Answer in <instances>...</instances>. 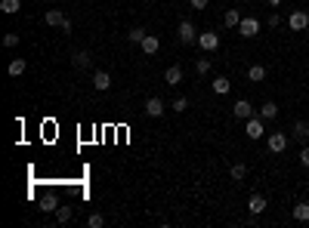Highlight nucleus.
Wrapping results in <instances>:
<instances>
[{
	"label": "nucleus",
	"mask_w": 309,
	"mask_h": 228,
	"mask_svg": "<svg viewBox=\"0 0 309 228\" xmlns=\"http://www.w3.org/2000/svg\"><path fill=\"white\" fill-rule=\"evenodd\" d=\"M248 78H251L254 84H260V81H266V68H263V65H251V71H248Z\"/></svg>",
	"instance_id": "22"
},
{
	"label": "nucleus",
	"mask_w": 309,
	"mask_h": 228,
	"mask_svg": "<svg viewBox=\"0 0 309 228\" xmlns=\"http://www.w3.org/2000/svg\"><path fill=\"white\" fill-rule=\"evenodd\" d=\"M90 59H93V56H90L87 50H77V53L71 56V62H74V68H90Z\"/></svg>",
	"instance_id": "17"
},
{
	"label": "nucleus",
	"mask_w": 309,
	"mask_h": 228,
	"mask_svg": "<svg viewBox=\"0 0 309 228\" xmlns=\"http://www.w3.org/2000/svg\"><path fill=\"white\" fill-rule=\"evenodd\" d=\"M142 108H145V114H148V118H161V114L167 111V105H164V102H161L158 96H151V99H145V105H142Z\"/></svg>",
	"instance_id": "6"
},
{
	"label": "nucleus",
	"mask_w": 309,
	"mask_h": 228,
	"mask_svg": "<svg viewBox=\"0 0 309 228\" xmlns=\"http://www.w3.org/2000/svg\"><path fill=\"white\" fill-rule=\"evenodd\" d=\"M198 47H201L204 53H213V50L220 47V34H217V31H201V34H198Z\"/></svg>",
	"instance_id": "5"
},
{
	"label": "nucleus",
	"mask_w": 309,
	"mask_h": 228,
	"mask_svg": "<svg viewBox=\"0 0 309 228\" xmlns=\"http://www.w3.org/2000/svg\"><path fill=\"white\" fill-rule=\"evenodd\" d=\"M25 68H28V65H25V59H13L7 71H10V78H22V74H25Z\"/></svg>",
	"instance_id": "20"
},
{
	"label": "nucleus",
	"mask_w": 309,
	"mask_h": 228,
	"mask_svg": "<svg viewBox=\"0 0 309 228\" xmlns=\"http://www.w3.org/2000/svg\"><path fill=\"white\" fill-rule=\"evenodd\" d=\"M266 25H269V28H279V25H282V16H279V13H272V16H269V22H266Z\"/></svg>",
	"instance_id": "31"
},
{
	"label": "nucleus",
	"mask_w": 309,
	"mask_h": 228,
	"mask_svg": "<svg viewBox=\"0 0 309 228\" xmlns=\"http://www.w3.org/2000/svg\"><path fill=\"white\" fill-rule=\"evenodd\" d=\"M288 25H291V31H309V13L306 10H294L288 16Z\"/></svg>",
	"instance_id": "4"
},
{
	"label": "nucleus",
	"mask_w": 309,
	"mask_h": 228,
	"mask_svg": "<svg viewBox=\"0 0 309 228\" xmlns=\"http://www.w3.org/2000/svg\"><path fill=\"white\" fill-rule=\"evenodd\" d=\"M170 108H173L176 114H182V111L189 108V99H186V96H179V99H173V105H170Z\"/></svg>",
	"instance_id": "29"
},
{
	"label": "nucleus",
	"mask_w": 309,
	"mask_h": 228,
	"mask_svg": "<svg viewBox=\"0 0 309 228\" xmlns=\"http://www.w3.org/2000/svg\"><path fill=\"white\" fill-rule=\"evenodd\" d=\"M244 136L248 139H263L266 136V121L263 118H248L244 121Z\"/></svg>",
	"instance_id": "2"
},
{
	"label": "nucleus",
	"mask_w": 309,
	"mask_h": 228,
	"mask_svg": "<svg viewBox=\"0 0 309 228\" xmlns=\"http://www.w3.org/2000/svg\"><path fill=\"white\" fill-rule=\"evenodd\" d=\"M210 87H213V93H217V96H226V93L232 90V81H229V78H213V84H210Z\"/></svg>",
	"instance_id": "18"
},
{
	"label": "nucleus",
	"mask_w": 309,
	"mask_h": 228,
	"mask_svg": "<svg viewBox=\"0 0 309 228\" xmlns=\"http://www.w3.org/2000/svg\"><path fill=\"white\" fill-rule=\"evenodd\" d=\"M41 210H44V213H56V210H59L56 198H53V195H44V201H41Z\"/></svg>",
	"instance_id": "24"
},
{
	"label": "nucleus",
	"mask_w": 309,
	"mask_h": 228,
	"mask_svg": "<svg viewBox=\"0 0 309 228\" xmlns=\"http://www.w3.org/2000/svg\"><path fill=\"white\" fill-rule=\"evenodd\" d=\"M238 34L241 37H257L260 34V22L257 19H241L238 22Z\"/></svg>",
	"instance_id": "8"
},
{
	"label": "nucleus",
	"mask_w": 309,
	"mask_h": 228,
	"mask_svg": "<svg viewBox=\"0 0 309 228\" xmlns=\"http://www.w3.org/2000/svg\"><path fill=\"white\" fill-rule=\"evenodd\" d=\"M0 10H4L7 16H16L22 10V4H19V0H0Z\"/></svg>",
	"instance_id": "21"
},
{
	"label": "nucleus",
	"mask_w": 309,
	"mask_h": 228,
	"mask_svg": "<svg viewBox=\"0 0 309 228\" xmlns=\"http://www.w3.org/2000/svg\"><path fill=\"white\" fill-rule=\"evenodd\" d=\"M71 219V207H59L56 210V222H68Z\"/></svg>",
	"instance_id": "30"
},
{
	"label": "nucleus",
	"mask_w": 309,
	"mask_h": 228,
	"mask_svg": "<svg viewBox=\"0 0 309 228\" xmlns=\"http://www.w3.org/2000/svg\"><path fill=\"white\" fill-rule=\"evenodd\" d=\"M108 87H111V74H108V71H96V74H93V90L105 93Z\"/></svg>",
	"instance_id": "10"
},
{
	"label": "nucleus",
	"mask_w": 309,
	"mask_h": 228,
	"mask_svg": "<svg viewBox=\"0 0 309 228\" xmlns=\"http://www.w3.org/2000/svg\"><path fill=\"white\" fill-rule=\"evenodd\" d=\"M195 71L198 74H210V59H195Z\"/></svg>",
	"instance_id": "28"
},
{
	"label": "nucleus",
	"mask_w": 309,
	"mask_h": 228,
	"mask_svg": "<svg viewBox=\"0 0 309 228\" xmlns=\"http://www.w3.org/2000/svg\"><path fill=\"white\" fill-rule=\"evenodd\" d=\"M291 216H294L297 222H309V204H306V201H300V204L291 210Z\"/></svg>",
	"instance_id": "19"
},
{
	"label": "nucleus",
	"mask_w": 309,
	"mask_h": 228,
	"mask_svg": "<svg viewBox=\"0 0 309 228\" xmlns=\"http://www.w3.org/2000/svg\"><path fill=\"white\" fill-rule=\"evenodd\" d=\"M235 4H241V0H235Z\"/></svg>",
	"instance_id": "35"
},
{
	"label": "nucleus",
	"mask_w": 309,
	"mask_h": 228,
	"mask_svg": "<svg viewBox=\"0 0 309 228\" xmlns=\"http://www.w3.org/2000/svg\"><path fill=\"white\" fill-rule=\"evenodd\" d=\"M87 225H90V228H102V225H105V216H102V213H90Z\"/></svg>",
	"instance_id": "26"
},
{
	"label": "nucleus",
	"mask_w": 309,
	"mask_h": 228,
	"mask_svg": "<svg viewBox=\"0 0 309 228\" xmlns=\"http://www.w3.org/2000/svg\"><path fill=\"white\" fill-rule=\"evenodd\" d=\"M4 47H19V31H10V34H4Z\"/></svg>",
	"instance_id": "27"
},
{
	"label": "nucleus",
	"mask_w": 309,
	"mask_h": 228,
	"mask_svg": "<svg viewBox=\"0 0 309 228\" xmlns=\"http://www.w3.org/2000/svg\"><path fill=\"white\" fill-rule=\"evenodd\" d=\"M266 148L272 151V155H282V151L288 148V133H269L266 136Z\"/></svg>",
	"instance_id": "3"
},
{
	"label": "nucleus",
	"mask_w": 309,
	"mask_h": 228,
	"mask_svg": "<svg viewBox=\"0 0 309 228\" xmlns=\"http://www.w3.org/2000/svg\"><path fill=\"white\" fill-rule=\"evenodd\" d=\"M127 41H130V44H142V41H145V28H130V31H127Z\"/></svg>",
	"instance_id": "23"
},
{
	"label": "nucleus",
	"mask_w": 309,
	"mask_h": 228,
	"mask_svg": "<svg viewBox=\"0 0 309 228\" xmlns=\"http://www.w3.org/2000/svg\"><path fill=\"white\" fill-rule=\"evenodd\" d=\"M176 37H179V44H186V47L198 44V31H195V25H192V22H179V28H176Z\"/></svg>",
	"instance_id": "1"
},
{
	"label": "nucleus",
	"mask_w": 309,
	"mask_h": 228,
	"mask_svg": "<svg viewBox=\"0 0 309 228\" xmlns=\"http://www.w3.org/2000/svg\"><path fill=\"white\" fill-rule=\"evenodd\" d=\"M232 114H235L238 121H248V118H254V105L248 99H238L235 105H232Z\"/></svg>",
	"instance_id": "7"
},
{
	"label": "nucleus",
	"mask_w": 309,
	"mask_h": 228,
	"mask_svg": "<svg viewBox=\"0 0 309 228\" xmlns=\"http://www.w3.org/2000/svg\"><path fill=\"white\" fill-rule=\"evenodd\" d=\"M189 4H192V7H195V10H204V7L210 4V0H189Z\"/></svg>",
	"instance_id": "33"
},
{
	"label": "nucleus",
	"mask_w": 309,
	"mask_h": 228,
	"mask_svg": "<svg viewBox=\"0 0 309 228\" xmlns=\"http://www.w3.org/2000/svg\"><path fill=\"white\" fill-rule=\"evenodd\" d=\"M238 22H241V13L238 10H226L223 13V25L226 28H238Z\"/></svg>",
	"instance_id": "16"
},
{
	"label": "nucleus",
	"mask_w": 309,
	"mask_h": 228,
	"mask_svg": "<svg viewBox=\"0 0 309 228\" xmlns=\"http://www.w3.org/2000/svg\"><path fill=\"white\" fill-rule=\"evenodd\" d=\"M164 84H167V87L182 84V68H179V65H170V68L164 71Z\"/></svg>",
	"instance_id": "9"
},
{
	"label": "nucleus",
	"mask_w": 309,
	"mask_h": 228,
	"mask_svg": "<svg viewBox=\"0 0 309 228\" xmlns=\"http://www.w3.org/2000/svg\"><path fill=\"white\" fill-rule=\"evenodd\" d=\"M266 4H269V7H282V0H266Z\"/></svg>",
	"instance_id": "34"
},
{
	"label": "nucleus",
	"mask_w": 309,
	"mask_h": 228,
	"mask_svg": "<svg viewBox=\"0 0 309 228\" xmlns=\"http://www.w3.org/2000/svg\"><path fill=\"white\" fill-rule=\"evenodd\" d=\"M229 173H232V179H235V182H241V179L248 176V167H244V164H232Z\"/></svg>",
	"instance_id": "25"
},
{
	"label": "nucleus",
	"mask_w": 309,
	"mask_h": 228,
	"mask_svg": "<svg viewBox=\"0 0 309 228\" xmlns=\"http://www.w3.org/2000/svg\"><path fill=\"white\" fill-rule=\"evenodd\" d=\"M291 136H294L297 142H306V139H309V121H297V124L291 127Z\"/></svg>",
	"instance_id": "13"
},
{
	"label": "nucleus",
	"mask_w": 309,
	"mask_h": 228,
	"mask_svg": "<svg viewBox=\"0 0 309 228\" xmlns=\"http://www.w3.org/2000/svg\"><path fill=\"white\" fill-rule=\"evenodd\" d=\"M266 207H269V204H266L263 195H251V201H248V210H251V213L260 216V213H266Z\"/></svg>",
	"instance_id": "15"
},
{
	"label": "nucleus",
	"mask_w": 309,
	"mask_h": 228,
	"mask_svg": "<svg viewBox=\"0 0 309 228\" xmlns=\"http://www.w3.org/2000/svg\"><path fill=\"white\" fill-rule=\"evenodd\" d=\"M260 118H263V121H275V118H279V105H275V102H263V105H260Z\"/></svg>",
	"instance_id": "14"
},
{
	"label": "nucleus",
	"mask_w": 309,
	"mask_h": 228,
	"mask_svg": "<svg viewBox=\"0 0 309 228\" xmlns=\"http://www.w3.org/2000/svg\"><path fill=\"white\" fill-rule=\"evenodd\" d=\"M139 47H142V53H145V56H154V53L161 50V41H158L154 34H145V41H142Z\"/></svg>",
	"instance_id": "12"
},
{
	"label": "nucleus",
	"mask_w": 309,
	"mask_h": 228,
	"mask_svg": "<svg viewBox=\"0 0 309 228\" xmlns=\"http://www.w3.org/2000/svg\"><path fill=\"white\" fill-rule=\"evenodd\" d=\"M300 164H303V167H306V170H309V145H306V148H303V151H300Z\"/></svg>",
	"instance_id": "32"
},
{
	"label": "nucleus",
	"mask_w": 309,
	"mask_h": 228,
	"mask_svg": "<svg viewBox=\"0 0 309 228\" xmlns=\"http://www.w3.org/2000/svg\"><path fill=\"white\" fill-rule=\"evenodd\" d=\"M44 22L50 25V28H62L68 19H65V13L62 10H47V16H44Z\"/></svg>",
	"instance_id": "11"
}]
</instances>
